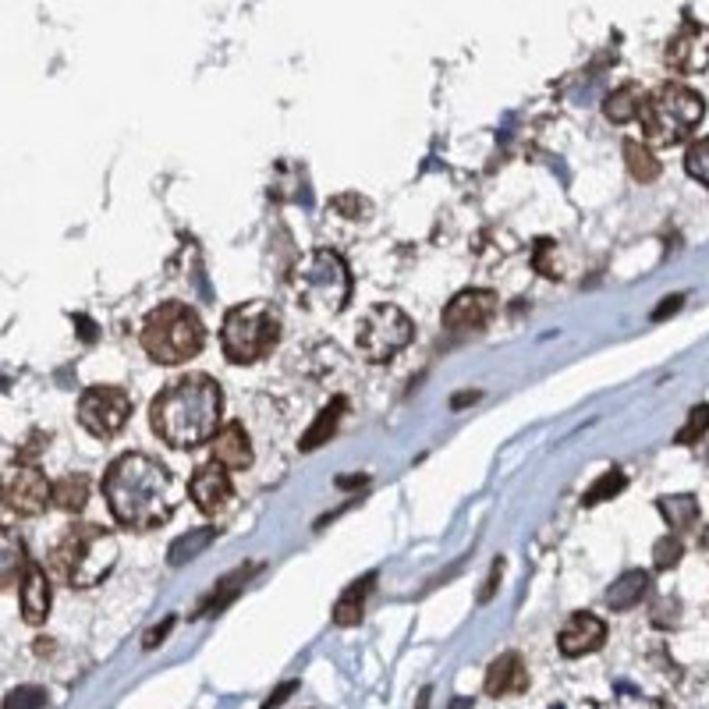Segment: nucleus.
Returning a JSON list of instances; mask_svg holds the SVG:
<instances>
[{"mask_svg":"<svg viewBox=\"0 0 709 709\" xmlns=\"http://www.w3.org/2000/svg\"><path fill=\"white\" fill-rule=\"evenodd\" d=\"M702 114H706L702 96L688 86H678V82L649 93L639 107L642 132L656 146H678V142H685L702 121Z\"/></svg>","mask_w":709,"mask_h":709,"instance_id":"nucleus-6","label":"nucleus"},{"mask_svg":"<svg viewBox=\"0 0 709 709\" xmlns=\"http://www.w3.org/2000/svg\"><path fill=\"white\" fill-rule=\"evenodd\" d=\"M624 483H628V479H624V472L610 468V472H603V476L596 479L589 490H585L582 500H585V504H600V500H610V497H617V493L624 490Z\"/></svg>","mask_w":709,"mask_h":709,"instance_id":"nucleus-28","label":"nucleus"},{"mask_svg":"<svg viewBox=\"0 0 709 709\" xmlns=\"http://www.w3.org/2000/svg\"><path fill=\"white\" fill-rule=\"evenodd\" d=\"M132 419V398L121 387H89L78 398V422L100 440L117 437Z\"/></svg>","mask_w":709,"mask_h":709,"instance_id":"nucleus-9","label":"nucleus"},{"mask_svg":"<svg viewBox=\"0 0 709 709\" xmlns=\"http://www.w3.org/2000/svg\"><path fill=\"white\" fill-rule=\"evenodd\" d=\"M706 433H709V405L692 412V419H688L685 429L678 433V444H695V440H702Z\"/></svg>","mask_w":709,"mask_h":709,"instance_id":"nucleus-31","label":"nucleus"},{"mask_svg":"<svg viewBox=\"0 0 709 709\" xmlns=\"http://www.w3.org/2000/svg\"><path fill=\"white\" fill-rule=\"evenodd\" d=\"M429 695H433V692H429V688H426V692L419 695V706H415V709H426V706H429Z\"/></svg>","mask_w":709,"mask_h":709,"instance_id":"nucleus-37","label":"nucleus"},{"mask_svg":"<svg viewBox=\"0 0 709 709\" xmlns=\"http://www.w3.org/2000/svg\"><path fill=\"white\" fill-rule=\"evenodd\" d=\"M291 692H298V681H284L281 688H273V695L263 702V709H277V706H284V702L291 699Z\"/></svg>","mask_w":709,"mask_h":709,"instance_id":"nucleus-33","label":"nucleus"},{"mask_svg":"<svg viewBox=\"0 0 709 709\" xmlns=\"http://www.w3.org/2000/svg\"><path fill=\"white\" fill-rule=\"evenodd\" d=\"M0 497H4V504H8L15 515L32 518L54 500V486L47 483V476H43L36 465L15 461V465L4 472V479H0Z\"/></svg>","mask_w":709,"mask_h":709,"instance_id":"nucleus-10","label":"nucleus"},{"mask_svg":"<svg viewBox=\"0 0 709 709\" xmlns=\"http://www.w3.org/2000/svg\"><path fill=\"white\" fill-rule=\"evenodd\" d=\"M25 568H29L25 543L11 529H4V525H0V589H4V585H11V582H18V578L25 575Z\"/></svg>","mask_w":709,"mask_h":709,"instance_id":"nucleus-18","label":"nucleus"},{"mask_svg":"<svg viewBox=\"0 0 709 709\" xmlns=\"http://www.w3.org/2000/svg\"><path fill=\"white\" fill-rule=\"evenodd\" d=\"M252 571H256V568H245V571H234V575H227L224 582H220L217 596H210V603H203V614H220V610H224L227 603H231L234 596L245 589V582H249Z\"/></svg>","mask_w":709,"mask_h":709,"instance_id":"nucleus-27","label":"nucleus"},{"mask_svg":"<svg viewBox=\"0 0 709 709\" xmlns=\"http://www.w3.org/2000/svg\"><path fill=\"white\" fill-rule=\"evenodd\" d=\"M500 585V561L493 564V571H490V582H486V589H483V596H479V603H486L493 596V589Z\"/></svg>","mask_w":709,"mask_h":709,"instance_id":"nucleus-35","label":"nucleus"},{"mask_svg":"<svg viewBox=\"0 0 709 709\" xmlns=\"http://www.w3.org/2000/svg\"><path fill=\"white\" fill-rule=\"evenodd\" d=\"M667 64L678 75H695L709 68V29L699 22H685L678 36L667 43Z\"/></svg>","mask_w":709,"mask_h":709,"instance_id":"nucleus-12","label":"nucleus"},{"mask_svg":"<svg viewBox=\"0 0 709 709\" xmlns=\"http://www.w3.org/2000/svg\"><path fill=\"white\" fill-rule=\"evenodd\" d=\"M54 504L68 515H78L89 504V479L86 476H64L54 483Z\"/></svg>","mask_w":709,"mask_h":709,"instance_id":"nucleus-25","label":"nucleus"},{"mask_svg":"<svg viewBox=\"0 0 709 709\" xmlns=\"http://www.w3.org/2000/svg\"><path fill=\"white\" fill-rule=\"evenodd\" d=\"M603 639H607V624H603L596 614H585L582 610V614H575L561 628L557 649H561L564 656H589L603 646Z\"/></svg>","mask_w":709,"mask_h":709,"instance_id":"nucleus-14","label":"nucleus"},{"mask_svg":"<svg viewBox=\"0 0 709 709\" xmlns=\"http://www.w3.org/2000/svg\"><path fill=\"white\" fill-rule=\"evenodd\" d=\"M685 171L692 174L699 185H706L709 188V135L706 139H699L692 149H688V156H685Z\"/></svg>","mask_w":709,"mask_h":709,"instance_id":"nucleus-29","label":"nucleus"},{"mask_svg":"<svg viewBox=\"0 0 709 709\" xmlns=\"http://www.w3.org/2000/svg\"><path fill=\"white\" fill-rule=\"evenodd\" d=\"M451 709H472V702H468V699H454Z\"/></svg>","mask_w":709,"mask_h":709,"instance_id":"nucleus-36","label":"nucleus"},{"mask_svg":"<svg viewBox=\"0 0 709 709\" xmlns=\"http://www.w3.org/2000/svg\"><path fill=\"white\" fill-rule=\"evenodd\" d=\"M213 461L224 468H249L252 465V444L242 422H227L213 433Z\"/></svg>","mask_w":709,"mask_h":709,"instance_id":"nucleus-16","label":"nucleus"},{"mask_svg":"<svg viewBox=\"0 0 709 709\" xmlns=\"http://www.w3.org/2000/svg\"><path fill=\"white\" fill-rule=\"evenodd\" d=\"M529 685V671H525V660L518 653H504L490 663V671H486V695H515V692H525Z\"/></svg>","mask_w":709,"mask_h":709,"instance_id":"nucleus-17","label":"nucleus"},{"mask_svg":"<svg viewBox=\"0 0 709 709\" xmlns=\"http://www.w3.org/2000/svg\"><path fill=\"white\" fill-rule=\"evenodd\" d=\"M114 564H117L114 532L103 529V525H93V522L71 525L54 550L57 575H61L68 585H78V589L100 585L103 578L110 575Z\"/></svg>","mask_w":709,"mask_h":709,"instance_id":"nucleus-4","label":"nucleus"},{"mask_svg":"<svg viewBox=\"0 0 709 709\" xmlns=\"http://www.w3.org/2000/svg\"><path fill=\"white\" fill-rule=\"evenodd\" d=\"M110 515L125 529H156L178 507V479L149 454H121L103 479Z\"/></svg>","mask_w":709,"mask_h":709,"instance_id":"nucleus-1","label":"nucleus"},{"mask_svg":"<svg viewBox=\"0 0 709 709\" xmlns=\"http://www.w3.org/2000/svg\"><path fill=\"white\" fill-rule=\"evenodd\" d=\"M18 603H22V617L29 624H43L50 614V578L43 575L39 564H29L18 585Z\"/></svg>","mask_w":709,"mask_h":709,"instance_id":"nucleus-15","label":"nucleus"},{"mask_svg":"<svg viewBox=\"0 0 709 709\" xmlns=\"http://www.w3.org/2000/svg\"><path fill=\"white\" fill-rule=\"evenodd\" d=\"M702 546H706V550H709V529H706V536H702Z\"/></svg>","mask_w":709,"mask_h":709,"instance_id":"nucleus-38","label":"nucleus"},{"mask_svg":"<svg viewBox=\"0 0 709 709\" xmlns=\"http://www.w3.org/2000/svg\"><path fill=\"white\" fill-rule=\"evenodd\" d=\"M624 164H628V171H632V178L639 185H649V181L660 178V160L639 142H624Z\"/></svg>","mask_w":709,"mask_h":709,"instance_id":"nucleus-26","label":"nucleus"},{"mask_svg":"<svg viewBox=\"0 0 709 709\" xmlns=\"http://www.w3.org/2000/svg\"><path fill=\"white\" fill-rule=\"evenodd\" d=\"M188 493H192L195 507L206 511V515H220L227 504L234 500V486H231V476H227L224 465H203L188 479Z\"/></svg>","mask_w":709,"mask_h":709,"instance_id":"nucleus-13","label":"nucleus"},{"mask_svg":"<svg viewBox=\"0 0 709 709\" xmlns=\"http://www.w3.org/2000/svg\"><path fill=\"white\" fill-rule=\"evenodd\" d=\"M295 295L312 316H337L351 298V273L337 252L316 249L295 270Z\"/></svg>","mask_w":709,"mask_h":709,"instance_id":"nucleus-7","label":"nucleus"},{"mask_svg":"<svg viewBox=\"0 0 709 709\" xmlns=\"http://www.w3.org/2000/svg\"><path fill=\"white\" fill-rule=\"evenodd\" d=\"M660 515L667 518V525H671L674 532H685L695 525V518H699V500L688 497V493H678V497H663L660 500Z\"/></svg>","mask_w":709,"mask_h":709,"instance_id":"nucleus-21","label":"nucleus"},{"mask_svg":"<svg viewBox=\"0 0 709 709\" xmlns=\"http://www.w3.org/2000/svg\"><path fill=\"white\" fill-rule=\"evenodd\" d=\"M277 341H281V316L263 298L234 305L224 316V327H220V348L234 366L259 362L263 355H270Z\"/></svg>","mask_w":709,"mask_h":709,"instance_id":"nucleus-5","label":"nucleus"},{"mask_svg":"<svg viewBox=\"0 0 709 709\" xmlns=\"http://www.w3.org/2000/svg\"><path fill=\"white\" fill-rule=\"evenodd\" d=\"M412 337H415V323L408 320L398 305H376V309H369L366 320H362L355 344H359V351L369 362H387L394 359L398 351H405L408 344H412Z\"/></svg>","mask_w":709,"mask_h":709,"instance_id":"nucleus-8","label":"nucleus"},{"mask_svg":"<svg viewBox=\"0 0 709 709\" xmlns=\"http://www.w3.org/2000/svg\"><path fill=\"white\" fill-rule=\"evenodd\" d=\"M681 561V539L667 536L656 543V568H674Z\"/></svg>","mask_w":709,"mask_h":709,"instance_id":"nucleus-32","label":"nucleus"},{"mask_svg":"<svg viewBox=\"0 0 709 709\" xmlns=\"http://www.w3.org/2000/svg\"><path fill=\"white\" fill-rule=\"evenodd\" d=\"M206 344V327L199 312L185 302L156 305L142 323V348L160 366H181L195 359Z\"/></svg>","mask_w":709,"mask_h":709,"instance_id":"nucleus-3","label":"nucleus"},{"mask_svg":"<svg viewBox=\"0 0 709 709\" xmlns=\"http://www.w3.org/2000/svg\"><path fill=\"white\" fill-rule=\"evenodd\" d=\"M373 582H376V578L366 575L362 582H355V585H348V589H344V596L337 600V607H334V624H341V628H351V624L362 621V614H366V600H369V593H373Z\"/></svg>","mask_w":709,"mask_h":709,"instance_id":"nucleus-19","label":"nucleus"},{"mask_svg":"<svg viewBox=\"0 0 709 709\" xmlns=\"http://www.w3.org/2000/svg\"><path fill=\"white\" fill-rule=\"evenodd\" d=\"M497 312V295L483 288H468L451 298L444 309V327L451 334H465V330H483Z\"/></svg>","mask_w":709,"mask_h":709,"instance_id":"nucleus-11","label":"nucleus"},{"mask_svg":"<svg viewBox=\"0 0 709 709\" xmlns=\"http://www.w3.org/2000/svg\"><path fill=\"white\" fill-rule=\"evenodd\" d=\"M149 422H153L156 437L171 447H199L213 440L220 422V387L210 376L195 373L185 380H174L153 398L149 408Z\"/></svg>","mask_w":709,"mask_h":709,"instance_id":"nucleus-2","label":"nucleus"},{"mask_svg":"<svg viewBox=\"0 0 709 709\" xmlns=\"http://www.w3.org/2000/svg\"><path fill=\"white\" fill-rule=\"evenodd\" d=\"M171 628H174V617H167V621H160V624H156L153 632L146 635V649H153L156 642H164V635L171 632Z\"/></svg>","mask_w":709,"mask_h":709,"instance_id":"nucleus-34","label":"nucleus"},{"mask_svg":"<svg viewBox=\"0 0 709 709\" xmlns=\"http://www.w3.org/2000/svg\"><path fill=\"white\" fill-rule=\"evenodd\" d=\"M43 706H47L43 688L22 685V688H11V692L4 695V706L0 709H43Z\"/></svg>","mask_w":709,"mask_h":709,"instance_id":"nucleus-30","label":"nucleus"},{"mask_svg":"<svg viewBox=\"0 0 709 709\" xmlns=\"http://www.w3.org/2000/svg\"><path fill=\"white\" fill-rule=\"evenodd\" d=\"M646 589H649V575H646V571H624V575L607 589L610 610H632L635 603L646 596Z\"/></svg>","mask_w":709,"mask_h":709,"instance_id":"nucleus-20","label":"nucleus"},{"mask_svg":"<svg viewBox=\"0 0 709 709\" xmlns=\"http://www.w3.org/2000/svg\"><path fill=\"white\" fill-rule=\"evenodd\" d=\"M217 539V529L213 525H203V529H192V532H185L181 539H174L171 543V557L167 561L178 568V564H185V561H192V557H199L206 550V546Z\"/></svg>","mask_w":709,"mask_h":709,"instance_id":"nucleus-23","label":"nucleus"},{"mask_svg":"<svg viewBox=\"0 0 709 709\" xmlns=\"http://www.w3.org/2000/svg\"><path fill=\"white\" fill-rule=\"evenodd\" d=\"M341 415H344V398H334L320 415H316V422L309 426V433H305V440H302V451H316L323 440L334 437V429H337V422H341Z\"/></svg>","mask_w":709,"mask_h":709,"instance_id":"nucleus-22","label":"nucleus"},{"mask_svg":"<svg viewBox=\"0 0 709 709\" xmlns=\"http://www.w3.org/2000/svg\"><path fill=\"white\" fill-rule=\"evenodd\" d=\"M639 107H642V93L639 86H621L614 89V93L607 96V103H603V114L610 117V121H617V125H624V121H632V117H639Z\"/></svg>","mask_w":709,"mask_h":709,"instance_id":"nucleus-24","label":"nucleus"}]
</instances>
